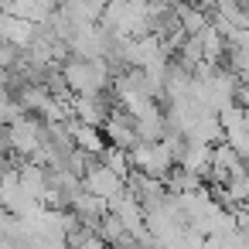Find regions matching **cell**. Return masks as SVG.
Returning a JSON list of instances; mask_svg holds the SVG:
<instances>
[{
	"mask_svg": "<svg viewBox=\"0 0 249 249\" xmlns=\"http://www.w3.org/2000/svg\"><path fill=\"white\" fill-rule=\"evenodd\" d=\"M69 130H72V140H75V147H79L82 154L103 160V154L109 150V140H106L103 130H96V126H82V123H75V120L69 123Z\"/></svg>",
	"mask_w": 249,
	"mask_h": 249,
	"instance_id": "11",
	"label": "cell"
},
{
	"mask_svg": "<svg viewBox=\"0 0 249 249\" xmlns=\"http://www.w3.org/2000/svg\"><path fill=\"white\" fill-rule=\"evenodd\" d=\"M150 24H154V7L147 0H109L103 11V21H99V28L120 41L147 38Z\"/></svg>",
	"mask_w": 249,
	"mask_h": 249,
	"instance_id": "1",
	"label": "cell"
},
{
	"mask_svg": "<svg viewBox=\"0 0 249 249\" xmlns=\"http://www.w3.org/2000/svg\"><path fill=\"white\" fill-rule=\"evenodd\" d=\"M62 75L72 89V96H106L113 92V72L106 62H86V58H69L62 65Z\"/></svg>",
	"mask_w": 249,
	"mask_h": 249,
	"instance_id": "2",
	"label": "cell"
},
{
	"mask_svg": "<svg viewBox=\"0 0 249 249\" xmlns=\"http://www.w3.org/2000/svg\"><path fill=\"white\" fill-rule=\"evenodd\" d=\"M45 133H48V123H45V120H38V116H31V113L18 116V120L7 126V140H11L14 157L31 160V157L45 147Z\"/></svg>",
	"mask_w": 249,
	"mask_h": 249,
	"instance_id": "3",
	"label": "cell"
},
{
	"mask_svg": "<svg viewBox=\"0 0 249 249\" xmlns=\"http://www.w3.org/2000/svg\"><path fill=\"white\" fill-rule=\"evenodd\" d=\"M103 133H106L109 147H120V150H137V147H140L137 120H133L126 109H120V106H113V113H109V120H106Z\"/></svg>",
	"mask_w": 249,
	"mask_h": 249,
	"instance_id": "5",
	"label": "cell"
},
{
	"mask_svg": "<svg viewBox=\"0 0 249 249\" xmlns=\"http://www.w3.org/2000/svg\"><path fill=\"white\" fill-rule=\"evenodd\" d=\"M103 164L106 167H113L123 181L133 174V157H130V150H120V147H109L106 154H103Z\"/></svg>",
	"mask_w": 249,
	"mask_h": 249,
	"instance_id": "14",
	"label": "cell"
},
{
	"mask_svg": "<svg viewBox=\"0 0 249 249\" xmlns=\"http://www.w3.org/2000/svg\"><path fill=\"white\" fill-rule=\"evenodd\" d=\"M113 106L106 103V96H75L72 99V120L82 123V126H96L103 130L106 120H109Z\"/></svg>",
	"mask_w": 249,
	"mask_h": 249,
	"instance_id": "8",
	"label": "cell"
},
{
	"mask_svg": "<svg viewBox=\"0 0 249 249\" xmlns=\"http://www.w3.org/2000/svg\"><path fill=\"white\" fill-rule=\"evenodd\" d=\"M0 249H7V239H4V235H0Z\"/></svg>",
	"mask_w": 249,
	"mask_h": 249,
	"instance_id": "15",
	"label": "cell"
},
{
	"mask_svg": "<svg viewBox=\"0 0 249 249\" xmlns=\"http://www.w3.org/2000/svg\"><path fill=\"white\" fill-rule=\"evenodd\" d=\"M249 171V164L229 147V143H218L215 150H212V184H225V181H232V178H239V174H246Z\"/></svg>",
	"mask_w": 249,
	"mask_h": 249,
	"instance_id": "9",
	"label": "cell"
},
{
	"mask_svg": "<svg viewBox=\"0 0 249 249\" xmlns=\"http://www.w3.org/2000/svg\"><path fill=\"white\" fill-rule=\"evenodd\" d=\"M130 157H133V171H140V174H147L154 181H167L171 171L178 167L174 150L167 147V140H160V143H140L137 150H130Z\"/></svg>",
	"mask_w": 249,
	"mask_h": 249,
	"instance_id": "4",
	"label": "cell"
},
{
	"mask_svg": "<svg viewBox=\"0 0 249 249\" xmlns=\"http://www.w3.org/2000/svg\"><path fill=\"white\" fill-rule=\"evenodd\" d=\"M82 188H86L89 195H96V198H103V201L109 205V201H113V198H116V195L126 188V181H123V178H120L113 167H106L103 160H96V164L86 171V178H82Z\"/></svg>",
	"mask_w": 249,
	"mask_h": 249,
	"instance_id": "6",
	"label": "cell"
},
{
	"mask_svg": "<svg viewBox=\"0 0 249 249\" xmlns=\"http://www.w3.org/2000/svg\"><path fill=\"white\" fill-rule=\"evenodd\" d=\"M218 120H222V130H225V143L249 164V109L246 106H232Z\"/></svg>",
	"mask_w": 249,
	"mask_h": 249,
	"instance_id": "7",
	"label": "cell"
},
{
	"mask_svg": "<svg viewBox=\"0 0 249 249\" xmlns=\"http://www.w3.org/2000/svg\"><path fill=\"white\" fill-rule=\"evenodd\" d=\"M35 28L38 24H31V21H24L11 11H0V41L14 45L18 52H28L35 45Z\"/></svg>",
	"mask_w": 249,
	"mask_h": 249,
	"instance_id": "10",
	"label": "cell"
},
{
	"mask_svg": "<svg viewBox=\"0 0 249 249\" xmlns=\"http://www.w3.org/2000/svg\"><path fill=\"white\" fill-rule=\"evenodd\" d=\"M7 11L24 18V21H31V24H45V21H52L58 14V0H11Z\"/></svg>",
	"mask_w": 249,
	"mask_h": 249,
	"instance_id": "12",
	"label": "cell"
},
{
	"mask_svg": "<svg viewBox=\"0 0 249 249\" xmlns=\"http://www.w3.org/2000/svg\"><path fill=\"white\" fill-rule=\"evenodd\" d=\"M164 184H167L171 195H191V191H201V188H205V178H198V174H191V171H184V167H174Z\"/></svg>",
	"mask_w": 249,
	"mask_h": 249,
	"instance_id": "13",
	"label": "cell"
}]
</instances>
